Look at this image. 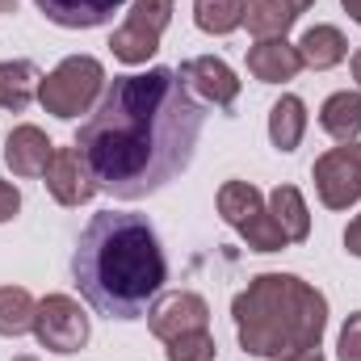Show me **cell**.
I'll list each match as a JSON object with an SVG mask.
<instances>
[{
    "label": "cell",
    "mask_w": 361,
    "mask_h": 361,
    "mask_svg": "<svg viewBox=\"0 0 361 361\" xmlns=\"http://www.w3.org/2000/svg\"><path fill=\"white\" fill-rule=\"evenodd\" d=\"M336 353L341 361H361V311H353L341 328V341H336Z\"/></svg>",
    "instance_id": "cell-24"
},
{
    "label": "cell",
    "mask_w": 361,
    "mask_h": 361,
    "mask_svg": "<svg viewBox=\"0 0 361 361\" xmlns=\"http://www.w3.org/2000/svg\"><path fill=\"white\" fill-rule=\"evenodd\" d=\"M319 126H324L336 143H353L361 135V92H353V89L332 92V97L319 105Z\"/></svg>",
    "instance_id": "cell-19"
},
{
    "label": "cell",
    "mask_w": 361,
    "mask_h": 361,
    "mask_svg": "<svg viewBox=\"0 0 361 361\" xmlns=\"http://www.w3.org/2000/svg\"><path fill=\"white\" fill-rule=\"evenodd\" d=\"M231 319L240 349L273 361L298 349H324L328 298L298 273H257L231 298Z\"/></svg>",
    "instance_id": "cell-3"
},
{
    "label": "cell",
    "mask_w": 361,
    "mask_h": 361,
    "mask_svg": "<svg viewBox=\"0 0 361 361\" xmlns=\"http://www.w3.org/2000/svg\"><path fill=\"white\" fill-rule=\"evenodd\" d=\"M206 105L180 85L177 68L114 76L72 147L85 156L97 189L139 202L177 180L197 152Z\"/></svg>",
    "instance_id": "cell-1"
},
{
    "label": "cell",
    "mask_w": 361,
    "mask_h": 361,
    "mask_svg": "<svg viewBox=\"0 0 361 361\" xmlns=\"http://www.w3.org/2000/svg\"><path fill=\"white\" fill-rule=\"evenodd\" d=\"M147 328L164 345L185 336V332H202V328H210V302L202 294H193V290H173V294H164V298L152 302Z\"/></svg>",
    "instance_id": "cell-10"
},
{
    "label": "cell",
    "mask_w": 361,
    "mask_h": 361,
    "mask_svg": "<svg viewBox=\"0 0 361 361\" xmlns=\"http://www.w3.org/2000/svg\"><path fill=\"white\" fill-rule=\"evenodd\" d=\"M294 47H298L302 68H311V72H328L349 59V38L341 34V25H311V30H302V38Z\"/></svg>",
    "instance_id": "cell-15"
},
{
    "label": "cell",
    "mask_w": 361,
    "mask_h": 361,
    "mask_svg": "<svg viewBox=\"0 0 361 361\" xmlns=\"http://www.w3.org/2000/svg\"><path fill=\"white\" fill-rule=\"evenodd\" d=\"M273 361H324V349H298V353H286V357Z\"/></svg>",
    "instance_id": "cell-27"
},
{
    "label": "cell",
    "mask_w": 361,
    "mask_h": 361,
    "mask_svg": "<svg viewBox=\"0 0 361 361\" xmlns=\"http://www.w3.org/2000/svg\"><path fill=\"white\" fill-rule=\"evenodd\" d=\"M38 13L63 30H97L105 21H114V13L126 0H34Z\"/></svg>",
    "instance_id": "cell-14"
},
{
    "label": "cell",
    "mask_w": 361,
    "mask_h": 361,
    "mask_svg": "<svg viewBox=\"0 0 361 361\" xmlns=\"http://www.w3.org/2000/svg\"><path fill=\"white\" fill-rule=\"evenodd\" d=\"M92 336V324L85 315V307L72 298V294H47L38 298V311H34V341L47 349V353H80Z\"/></svg>",
    "instance_id": "cell-7"
},
{
    "label": "cell",
    "mask_w": 361,
    "mask_h": 361,
    "mask_svg": "<svg viewBox=\"0 0 361 361\" xmlns=\"http://www.w3.org/2000/svg\"><path fill=\"white\" fill-rule=\"evenodd\" d=\"M13 361H38V357H34V353H17Z\"/></svg>",
    "instance_id": "cell-32"
},
{
    "label": "cell",
    "mask_w": 361,
    "mask_h": 361,
    "mask_svg": "<svg viewBox=\"0 0 361 361\" xmlns=\"http://www.w3.org/2000/svg\"><path fill=\"white\" fill-rule=\"evenodd\" d=\"M38 85H42L38 63H30V59H4L0 63V109L21 114L38 97Z\"/></svg>",
    "instance_id": "cell-17"
},
{
    "label": "cell",
    "mask_w": 361,
    "mask_h": 361,
    "mask_svg": "<svg viewBox=\"0 0 361 361\" xmlns=\"http://www.w3.org/2000/svg\"><path fill=\"white\" fill-rule=\"evenodd\" d=\"M0 13H17V0H0Z\"/></svg>",
    "instance_id": "cell-31"
},
{
    "label": "cell",
    "mask_w": 361,
    "mask_h": 361,
    "mask_svg": "<svg viewBox=\"0 0 361 361\" xmlns=\"http://www.w3.org/2000/svg\"><path fill=\"white\" fill-rule=\"evenodd\" d=\"M311 177H315V193L328 210H349L361 202V143H341V147H328L315 164H311Z\"/></svg>",
    "instance_id": "cell-8"
},
{
    "label": "cell",
    "mask_w": 361,
    "mask_h": 361,
    "mask_svg": "<svg viewBox=\"0 0 361 361\" xmlns=\"http://www.w3.org/2000/svg\"><path fill=\"white\" fill-rule=\"evenodd\" d=\"M349 72H353V80H357V89H361V47L353 51V59H349Z\"/></svg>",
    "instance_id": "cell-28"
},
{
    "label": "cell",
    "mask_w": 361,
    "mask_h": 361,
    "mask_svg": "<svg viewBox=\"0 0 361 361\" xmlns=\"http://www.w3.org/2000/svg\"><path fill=\"white\" fill-rule=\"evenodd\" d=\"M341 4H345V13H349V17L361 25V0H341Z\"/></svg>",
    "instance_id": "cell-29"
},
{
    "label": "cell",
    "mask_w": 361,
    "mask_h": 361,
    "mask_svg": "<svg viewBox=\"0 0 361 361\" xmlns=\"http://www.w3.org/2000/svg\"><path fill=\"white\" fill-rule=\"evenodd\" d=\"M42 180H47V193L59 206H85V202L97 197V180H92L89 164H85V156L76 147H55Z\"/></svg>",
    "instance_id": "cell-11"
},
{
    "label": "cell",
    "mask_w": 361,
    "mask_h": 361,
    "mask_svg": "<svg viewBox=\"0 0 361 361\" xmlns=\"http://www.w3.org/2000/svg\"><path fill=\"white\" fill-rule=\"evenodd\" d=\"M248 72L261 85H286V80H294L302 72L298 47L286 42V38H257L248 47Z\"/></svg>",
    "instance_id": "cell-13"
},
{
    "label": "cell",
    "mask_w": 361,
    "mask_h": 361,
    "mask_svg": "<svg viewBox=\"0 0 361 361\" xmlns=\"http://www.w3.org/2000/svg\"><path fill=\"white\" fill-rule=\"evenodd\" d=\"M177 76L197 101H206V105H214V109H231V105L240 101V76H235V68H231L227 59H219V55H193V59H185L177 68Z\"/></svg>",
    "instance_id": "cell-9"
},
{
    "label": "cell",
    "mask_w": 361,
    "mask_h": 361,
    "mask_svg": "<svg viewBox=\"0 0 361 361\" xmlns=\"http://www.w3.org/2000/svg\"><path fill=\"white\" fill-rule=\"evenodd\" d=\"M307 135V105L294 92H281L269 109V143L277 152H294Z\"/></svg>",
    "instance_id": "cell-18"
},
{
    "label": "cell",
    "mask_w": 361,
    "mask_h": 361,
    "mask_svg": "<svg viewBox=\"0 0 361 361\" xmlns=\"http://www.w3.org/2000/svg\"><path fill=\"white\" fill-rule=\"evenodd\" d=\"M17 210H21V189H17L13 180L0 177V223H13Z\"/></svg>",
    "instance_id": "cell-25"
},
{
    "label": "cell",
    "mask_w": 361,
    "mask_h": 361,
    "mask_svg": "<svg viewBox=\"0 0 361 361\" xmlns=\"http://www.w3.org/2000/svg\"><path fill=\"white\" fill-rule=\"evenodd\" d=\"M34 294L25 286H0V336H25L34 332Z\"/></svg>",
    "instance_id": "cell-21"
},
{
    "label": "cell",
    "mask_w": 361,
    "mask_h": 361,
    "mask_svg": "<svg viewBox=\"0 0 361 361\" xmlns=\"http://www.w3.org/2000/svg\"><path fill=\"white\" fill-rule=\"evenodd\" d=\"M214 206L223 214V223L252 248V252H281L290 240L281 235V227L273 223L269 202L261 197V189L252 180H223L214 193Z\"/></svg>",
    "instance_id": "cell-5"
},
{
    "label": "cell",
    "mask_w": 361,
    "mask_h": 361,
    "mask_svg": "<svg viewBox=\"0 0 361 361\" xmlns=\"http://www.w3.org/2000/svg\"><path fill=\"white\" fill-rule=\"evenodd\" d=\"M302 13L290 0H248L244 4V25L252 38H286V30L298 21Z\"/></svg>",
    "instance_id": "cell-20"
},
{
    "label": "cell",
    "mask_w": 361,
    "mask_h": 361,
    "mask_svg": "<svg viewBox=\"0 0 361 361\" xmlns=\"http://www.w3.org/2000/svg\"><path fill=\"white\" fill-rule=\"evenodd\" d=\"M72 281L97 315L143 319L169 281V257L156 227L130 210H101L76 240Z\"/></svg>",
    "instance_id": "cell-2"
},
{
    "label": "cell",
    "mask_w": 361,
    "mask_h": 361,
    "mask_svg": "<svg viewBox=\"0 0 361 361\" xmlns=\"http://www.w3.org/2000/svg\"><path fill=\"white\" fill-rule=\"evenodd\" d=\"M290 4H294V8H298V13H307V8H311V4H315V0H290Z\"/></svg>",
    "instance_id": "cell-30"
},
{
    "label": "cell",
    "mask_w": 361,
    "mask_h": 361,
    "mask_svg": "<svg viewBox=\"0 0 361 361\" xmlns=\"http://www.w3.org/2000/svg\"><path fill=\"white\" fill-rule=\"evenodd\" d=\"M345 252L361 261V214L353 219V223H349V227H345Z\"/></svg>",
    "instance_id": "cell-26"
},
{
    "label": "cell",
    "mask_w": 361,
    "mask_h": 361,
    "mask_svg": "<svg viewBox=\"0 0 361 361\" xmlns=\"http://www.w3.org/2000/svg\"><path fill=\"white\" fill-rule=\"evenodd\" d=\"M269 214L290 244H302V240L311 235V210H307V197H302L298 185H277V189H273L269 193Z\"/></svg>",
    "instance_id": "cell-16"
},
{
    "label": "cell",
    "mask_w": 361,
    "mask_h": 361,
    "mask_svg": "<svg viewBox=\"0 0 361 361\" xmlns=\"http://www.w3.org/2000/svg\"><path fill=\"white\" fill-rule=\"evenodd\" d=\"M244 4L248 0H193V25L202 34H235L244 25Z\"/></svg>",
    "instance_id": "cell-22"
},
{
    "label": "cell",
    "mask_w": 361,
    "mask_h": 361,
    "mask_svg": "<svg viewBox=\"0 0 361 361\" xmlns=\"http://www.w3.org/2000/svg\"><path fill=\"white\" fill-rule=\"evenodd\" d=\"M173 21V0H135L126 21L109 34V51L118 63L126 68H143L156 51H160V38Z\"/></svg>",
    "instance_id": "cell-6"
},
{
    "label": "cell",
    "mask_w": 361,
    "mask_h": 361,
    "mask_svg": "<svg viewBox=\"0 0 361 361\" xmlns=\"http://www.w3.org/2000/svg\"><path fill=\"white\" fill-rule=\"evenodd\" d=\"M105 92V63L97 55H68L51 76H42L38 101L59 122H76L80 114H92Z\"/></svg>",
    "instance_id": "cell-4"
},
{
    "label": "cell",
    "mask_w": 361,
    "mask_h": 361,
    "mask_svg": "<svg viewBox=\"0 0 361 361\" xmlns=\"http://www.w3.org/2000/svg\"><path fill=\"white\" fill-rule=\"evenodd\" d=\"M51 156H55V143L34 122L13 126L8 139H4V164L13 169V177H42L47 164H51Z\"/></svg>",
    "instance_id": "cell-12"
},
{
    "label": "cell",
    "mask_w": 361,
    "mask_h": 361,
    "mask_svg": "<svg viewBox=\"0 0 361 361\" xmlns=\"http://www.w3.org/2000/svg\"><path fill=\"white\" fill-rule=\"evenodd\" d=\"M214 353H219V345H214L210 328L185 332V336H177V341H169V349H164L169 361H214Z\"/></svg>",
    "instance_id": "cell-23"
}]
</instances>
